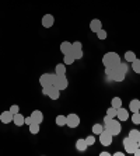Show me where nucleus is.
Segmentation results:
<instances>
[{
  "label": "nucleus",
  "instance_id": "obj_1",
  "mask_svg": "<svg viewBox=\"0 0 140 156\" xmlns=\"http://www.w3.org/2000/svg\"><path fill=\"white\" fill-rule=\"evenodd\" d=\"M121 56H119L116 52H107V54L102 56V63H104L105 68H116L121 63Z\"/></svg>",
  "mask_w": 140,
  "mask_h": 156
},
{
  "label": "nucleus",
  "instance_id": "obj_2",
  "mask_svg": "<svg viewBox=\"0 0 140 156\" xmlns=\"http://www.w3.org/2000/svg\"><path fill=\"white\" fill-rule=\"evenodd\" d=\"M104 128L112 135V136H118V135L121 134V131H122V124H121V121H119V120L112 118V120L109 121L108 124H105Z\"/></svg>",
  "mask_w": 140,
  "mask_h": 156
},
{
  "label": "nucleus",
  "instance_id": "obj_3",
  "mask_svg": "<svg viewBox=\"0 0 140 156\" xmlns=\"http://www.w3.org/2000/svg\"><path fill=\"white\" fill-rule=\"evenodd\" d=\"M67 84H69V82H67L66 75H56V73H53V86H56L62 91L67 87Z\"/></svg>",
  "mask_w": 140,
  "mask_h": 156
},
{
  "label": "nucleus",
  "instance_id": "obj_4",
  "mask_svg": "<svg viewBox=\"0 0 140 156\" xmlns=\"http://www.w3.org/2000/svg\"><path fill=\"white\" fill-rule=\"evenodd\" d=\"M79 124H80V117L77 115V114L72 113L66 117V125H67L69 128H77Z\"/></svg>",
  "mask_w": 140,
  "mask_h": 156
},
{
  "label": "nucleus",
  "instance_id": "obj_5",
  "mask_svg": "<svg viewBox=\"0 0 140 156\" xmlns=\"http://www.w3.org/2000/svg\"><path fill=\"white\" fill-rule=\"evenodd\" d=\"M39 84L42 87H49L53 84V75L52 73H43L39 77Z\"/></svg>",
  "mask_w": 140,
  "mask_h": 156
},
{
  "label": "nucleus",
  "instance_id": "obj_6",
  "mask_svg": "<svg viewBox=\"0 0 140 156\" xmlns=\"http://www.w3.org/2000/svg\"><path fill=\"white\" fill-rule=\"evenodd\" d=\"M98 136H100V142L104 146H109L112 144V138H114V136H112V135L109 134V132H108L105 128H104V131H102V132L98 135Z\"/></svg>",
  "mask_w": 140,
  "mask_h": 156
},
{
  "label": "nucleus",
  "instance_id": "obj_7",
  "mask_svg": "<svg viewBox=\"0 0 140 156\" xmlns=\"http://www.w3.org/2000/svg\"><path fill=\"white\" fill-rule=\"evenodd\" d=\"M125 76H126V73H123L122 70L116 66L115 70H114V73L111 75V77H109V79L114 80V82H123V80H125Z\"/></svg>",
  "mask_w": 140,
  "mask_h": 156
},
{
  "label": "nucleus",
  "instance_id": "obj_8",
  "mask_svg": "<svg viewBox=\"0 0 140 156\" xmlns=\"http://www.w3.org/2000/svg\"><path fill=\"white\" fill-rule=\"evenodd\" d=\"M42 27H45V28H50V27L55 24V17L52 14H45L42 17Z\"/></svg>",
  "mask_w": 140,
  "mask_h": 156
},
{
  "label": "nucleus",
  "instance_id": "obj_9",
  "mask_svg": "<svg viewBox=\"0 0 140 156\" xmlns=\"http://www.w3.org/2000/svg\"><path fill=\"white\" fill-rule=\"evenodd\" d=\"M13 117H14V114L11 113L10 110L9 111H3V113L0 114V121L3 124H10V122H13Z\"/></svg>",
  "mask_w": 140,
  "mask_h": 156
},
{
  "label": "nucleus",
  "instance_id": "obj_10",
  "mask_svg": "<svg viewBox=\"0 0 140 156\" xmlns=\"http://www.w3.org/2000/svg\"><path fill=\"white\" fill-rule=\"evenodd\" d=\"M48 97L50 98V100H58L59 97H60V90H59L56 86H52L49 87V93H48Z\"/></svg>",
  "mask_w": 140,
  "mask_h": 156
},
{
  "label": "nucleus",
  "instance_id": "obj_11",
  "mask_svg": "<svg viewBox=\"0 0 140 156\" xmlns=\"http://www.w3.org/2000/svg\"><path fill=\"white\" fill-rule=\"evenodd\" d=\"M116 118H118L121 122H122V121H128V120H129V113H128V110L123 108V107L118 108V113H116Z\"/></svg>",
  "mask_w": 140,
  "mask_h": 156
},
{
  "label": "nucleus",
  "instance_id": "obj_12",
  "mask_svg": "<svg viewBox=\"0 0 140 156\" xmlns=\"http://www.w3.org/2000/svg\"><path fill=\"white\" fill-rule=\"evenodd\" d=\"M60 52L63 55H69V54H72L73 52V47H72V44L69 42V41H63V42L60 44Z\"/></svg>",
  "mask_w": 140,
  "mask_h": 156
},
{
  "label": "nucleus",
  "instance_id": "obj_13",
  "mask_svg": "<svg viewBox=\"0 0 140 156\" xmlns=\"http://www.w3.org/2000/svg\"><path fill=\"white\" fill-rule=\"evenodd\" d=\"M102 28V23H101V20H98V18H93L90 21V30L93 31V33H97V31H100V30Z\"/></svg>",
  "mask_w": 140,
  "mask_h": 156
},
{
  "label": "nucleus",
  "instance_id": "obj_14",
  "mask_svg": "<svg viewBox=\"0 0 140 156\" xmlns=\"http://www.w3.org/2000/svg\"><path fill=\"white\" fill-rule=\"evenodd\" d=\"M31 118H32V121L34 122H38V124H41L43 121V114L41 113L39 110H34L32 113H31Z\"/></svg>",
  "mask_w": 140,
  "mask_h": 156
},
{
  "label": "nucleus",
  "instance_id": "obj_15",
  "mask_svg": "<svg viewBox=\"0 0 140 156\" xmlns=\"http://www.w3.org/2000/svg\"><path fill=\"white\" fill-rule=\"evenodd\" d=\"M129 110L132 111V113H137V111H140V100L133 98L132 101L129 103Z\"/></svg>",
  "mask_w": 140,
  "mask_h": 156
},
{
  "label": "nucleus",
  "instance_id": "obj_16",
  "mask_svg": "<svg viewBox=\"0 0 140 156\" xmlns=\"http://www.w3.org/2000/svg\"><path fill=\"white\" fill-rule=\"evenodd\" d=\"M87 148H88V145H87L86 139H77V141H76V149H77V151L84 152V151H87Z\"/></svg>",
  "mask_w": 140,
  "mask_h": 156
},
{
  "label": "nucleus",
  "instance_id": "obj_17",
  "mask_svg": "<svg viewBox=\"0 0 140 156\" xmlns=\"http://www.w3.org/2000/svg\"><path fill=\"white\" fill-rule=\"evenodd\" d=\"M24 121H25L24 115H22V114H20V113L14 114V117H13V122H14L17 127H22V125H24Z\"/></svg>",
  "mask_w": 140,
  "mask_h": 156
},
{
  "label": "nucleus",
  "instance_id": "obj_18",
  "mask_svg": "<svg viewBox=\"0 0 140 156\" xmlns=\"http://www.w3.org/2000/svg\"><path fill=\"white\" fill-rule=\"evenodd\" d=\"M132 141H135V142H139V139H140V131L139 129H132L129 132V135H128Z\"/></svg>",
  "mask_w": 140,
  "mask_h": 156
},
{
  "label": "nucleus",
  "instance_id": "obj_19",
  "mask_svg": "<svg viewBox=\"0 0 140 156\" xmlns=\"http://www.w3.org/2000/svg\"><path fill=\"white\" fill-rule=\"evenodd\" d=\"M55 73L56 75H66V65L65 63H58L55 68Z\"/></svg>",
  "mask_w": 140,
  "mask_h": 156
},
{
  "label": "nucleus",
  "instance_id": "obj_20",
  "mask_svg": "<svg viewBox=\"0 0 140 156\" xmlns=\"http://www.w3.org/2000/svg\"><path fill=\"white\" fill-rule=\"evenodd\" d=\"M111 105L115 107V108H121L122 107V98L121 97H114L111 100Z\"/></svg>",
  "mask_w": 140,
  "mask_h": 156
},
{
  "label": "nucleus",
  "instance_id": "obj_21",
  "mask_svg": "<svg viewBox=\"0 0 140 156\" xmlns=\"http://www.w3.org/2000/svg\"><path fill=\"white\" fill-rule=\"evenodd\" d=\"M104 131V125L102 124H94L93 125V134L94 135H100Z\"/></svg>",
  "mask_w": 140,
  "mask_h": 156
},
{
  "label": "nucleus",
  "instance_id": "obj_22",
  "mask_svg": "<svg viewBox=\"0 0 140 156\" xmlns=\"http://www.w3.org/2000/svg\"><path fill=\"white\" fill-rule=\"evenodd\" d=\"M136 58H137V56H136V54H135L133 51H126V52H125V59H126V62H133Z\"/></svg>",
  "mask_w": 140,
  "mask_h": 156
},
{
  "label": "nucleus",
  "instance_id": "obj_23",
  "mask_svg": "<svg viewBox=\"0 0 140 156\" xmlns=\"http://www.w3.org/2000/svg\"><path fill=\"white\" fill-rule=\"evenodd\" d=\"M132 69L135 73H137V75H140V59H135V61L132 62Z\"/></svg>",
  "mask_w": 140,
  "mask_h": 156
},
{
  "label": "nucleus",
  "instance_id": "obj_24",
  "mask_svg": "<svg viewBox=\"0 0 140 156\" xmlns=\"http://www.w3.org/2000/svg\"><path fill=\"white\" fill-rule=\"evenodd\" d=\"M137 148H139V144H137V142H132L129 146H126L125 151H126V153H132L133 155V152H135Z\"/></svg>",
  "mask_w": 140,
  "mask_h": 156
},
{
  "label": "nucleus",
  "instance_id": "obj_25",
  "mask_svg": "<svg viewBox=\"0 0 140 156\" xmlns=\"http://www.w3.org/2000/svg\"><path fill=\"white\" fill-rule=\"evenodd\" d=\"M29 132L32 135H36L38 132H39V124L38 122H32V124H29Z\"/></svg>",
  "mask_w": 140,
  "mask_h": 156
},
{
  "label": "nucleus",
  "instance_id": "obj_26",
  "mask_svg": "<svg viewBox=\"0 0 140 156\" xmlns=\"http://www.w3.org/2000/svg\"><path fill=\"white\" fill-rule=\"evenodd\" d=\"M56 125H58V127H65L66 125V115L56 117Z\"/></svg>",
  "mask_w": 140,
  "mask_h": 156
},
{
  "label": "nucleus",
  "instance_id": "obj_27",
  "mask_svg": "<svg viewBox=\"0 0 140 156\" xmlns=\"http://www.w3.org/2000/svg\"><path fill=\"white\" fill-rule=\"evenodd\" d=\"M116 113H118V108L112 107V105L107 110V115H108V117H111V118H115V117H116Z\"/></svg>",
  "mask_w": 140,
  "mask_h": 156
},
{
  "label": "nucleus",
  "instance_id": "obj_28",
  "mask_svg": "<svg viewBox=\"0 0 140 156\" xmlns=\"http://www.w3.org/2000/svg\"><path fill=\"white\" fill-rule=\"evenodd\" d=\"M63 61H65V65H72L76 59L72 54H69V55H65V59H63Z\"/></svg>",
  "mask_w": 140,
  "mask_h": 156
},
{
  "label": "nucleus",
  "instance_id": "obj_29",
  "mask_svg": "<svg viewBox=\"0 0 140 156\" xmlns=\"http://www.w3.org/2000/svg\"><path fill=\"white\" fill-rule=\"evenodd\" d=\"M132 122L136 124V125H140V113H132Z\"/></svg>",
  "mask_w": 140,
  "mask_h": 156
},
{
  "label": "nucleus",
  "instance_id": "obj_30",
  "mask_svg": "<svg viewBox=\"0 0 140 156\" xmlns=\"http://www.w3.org/2000/svg\"><path fill=\"white\" fill-rule=\"evenodd\" d=\"M72 55L74 56V59L77 61V59H81L83 58V49H73V52H72Z\"/></svg>",
  "mask_w": 140,
  "mask_h": 156
},
{
  "label": "nucleus",
  "instance_id": "obj_31",
  "mask_svg": "<svg viewBox=\"0 0 140 156\" xmlns=\"http://www.w3.org/2000/svg\"><path fill=\"white\" fill-rule=\"evenodd\" d=\"M107 31H105L104 28H101L100 31H97V37H98V40H105V38H107Z\"/></svg>",
  "mask_w": 140,
  "mask_h": 156
},
{
  "label": "nucleus",
  "instance_id": "obj_32",
  "mask_svg": "<svg viewBox=\"0 0 140 156\" xmlns=\"http://www.w3.org/2000/svg\"><path fill=\"white\" fill-rule=\"evenodd\" d=\"M86 142H87V145L88 146H93L94 144H95V138H94V135H88L86 138Z\"/></svg>",
  "mask_w": 140,
  "mask_h": 156
},
{
  "label": "nucleus",
  "instance_id": "obj_33",
  "mask_svg": "<svg viewBox=\"0 0 140 156\" xmlns=\"http://www.w3.org/2000/svg\"><path fill=\"white\" fill-rule=\"evenodd\" d=\"M72 47H73V49H83V44L80 41H74L72 44Z\"/></svg>",
  "mask_w": 140,
  "mask_h": 156
},
{
  "label": "nucleus",
  "instance_id": "obj_34",
  "mask_svg": "<svg viewBox=\"0 0 140 156\" xmlns=\"http://www.w3.org/2000/svg\"><path fill=\"white\" fill-rule=\"evenodd\" d=\"M119 69L122 70L123 73H128V65H126L125 62H121V63H119V66H118Z\"/></svg>",
  "mask_w": 140,
  "mask_h": 156
},
{
  "label": "nucleus",
  "instance_id": "obj_35",
  "mask_svg": "<svg viewBox=\"0 0 140 156\" xmlns=\"http://www.w3.org/2000/svg\"><path fill=\"white\" fill-rule=\"evenodd\" d=\"M114 70H115V68H105V75H107L108 79L111 77V75L114 73Z\"/></svg>",
  "mask_w": 140,
  "mask_h": 156
},
{
  "label": "nucleus",
  "instance_id": "obj_36",
  "mask_svg": "<svg viewBox=\"0 0 140 156\" xmlns=\"http://www.w3.org/2000/svg\"><path fill=\"white\" fill-rule=\"evenodd\" d=\"M10 111H11V113H13V114H17V113H18V111H20V107H18V105H17V104H14V105H11V107H10Z\"/></svg>",
  "mask_w": 140,
  "mask_h": 156
},
{
  "label": "nucleus",
  "instance_id": "obj_37",
  "mask_svg": "<svg viewBox=\"0 0 140 156\" xmlns=\"http://www.w3.org/2000/svg\"><path fill=\"white\" fill-rule=\"evenodd\" d=\"M34 121H32V118H31V115L29 117H25V121H24V124H27V125H29V124H32Z\"/></svg>",
  "mask_w": 140,
  "mask_h": 156
},
{
  "label": "nucleus",
  "instance_id": "obj_38",
  "mask_svg": "<svg viewBox=\"0 0 140 156\" xmlns=\"http://www.w3.org/2000/svg\"><path fill=\"white\" fill-rule=\"evenodd\" d=\"M49 87H42V94L43 96H48V93H49Z\"/></svg>",
  "mask_w": 140,
  "mask_h": 156
},
{
  "label": "nucleus",
  "instance_id": "obj_39",
  "mask_svg": "<svg viewBox=\"0 0 140 156\" xmlns=\"http://www.w3.org/2000/svg\"><path fill=\"white\" fill-rule=\"evenodd\" d=\"M111 120H112L111 117H108V115H105V117H104V125H105V124H108V122H109V121H111Z\"/></svg>",
  "mask_w": 140,
  "mask_h": 156
},
{
  "label": "nucleus",
  "instance_id": "obj_40",
  "mask_svg": "<svg viewBox=\"0 0 140 156\" xmlns=\"http://www.w3.org/2000/svg\"><path fill=\"white\" fill-rule=\"evenodd\" d=\"M133 155H135V156H140V148H137L136 151L133 152Z\"/></svg>",
  "mask_w": 140,
  "mask_h": 156
},
{
  "label": "nucleus",
  "instance_id": "obj_41",
  "mask_svg": "<svg viewBox=\"0 0 140 156\" xmlns=\"http://www.w3.org/2000/svg\"><path fill=\"white\" fill-rule=\"evenodd\" d=\"M100 155H101V156H109V155H111V153H108V152H101Z\"/></svg>",
  "mask_w": 140,
  "mask_h": 156
},
{
  "label": "nucleus",
  "instance_id": "obj_42",
  "mask_svg": "<svg viewBox=\"0 0 140 156\" xmlns=\"http://www.w3.org/2000/svg\"><path fill=\"white\" fill-rule=\"evenodd\" d=\"M123 155H125L123 152H115V156H123Z\"/></svg>",
  "mask_w": 140,
  "mask_h": 156
},
{
  "label": "nucleus",
  "instance_id": "obj_43",
  "mask_svg": "<svg viewBox=\"0 0 140 156\" xmlns=\"http://www.w3.org/2000/svg\"><path fill=\"white\" fill-rule=\"evenodd\" d=\"M137 144H139V148H140V139H139V142H137Z\"/></svg>",
  "mask_w": 140,
  "mask_h": 156
}]
</instances>
